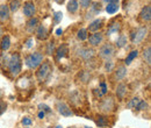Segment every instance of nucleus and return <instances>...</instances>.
Wrapping results in <instances>:
<instances>
[{"label":"nucleus","mask_w":151,"mask_h":128,"mask_svg":"<svg viewBox=\"0 0 151 128\" xmlns=\"http://www.w3.org/2000/svg\"><path fill=\"white\" fill-rule=\"evenodd\" d=\"M7 68H8L9 72L13 77H17L18 74H20L21 70H22V61H21V57L18 53L13 54L9 57V62H8Z\"/></svg>","instance_id":"obj_1"},{"label":"nucleus","mask_w":151,"mask_h":128,"mask_svg":"<svg viewBox=\"0 0 151 128\" xmlns=\"http://www.w3.org/2000/svg\"><path fill=\"white\" fill-rule=\"evenodd\" d=\"M43 59H44V56L42 55L40 51H35V53H32L30 55L26 57L24 63L29 69H36L41 65Z\"/></svg>","instance_id":"obj_2"},{"label":"nucleus","mask_w":151,"mask_h":128,"mask_svg":"<svg viewBox=\"0 0 151 128\" xmlns=\"http://www.w3.org/2000/svg\"><path fill=\"white\" fill-rule=\"evenodd\" d=\"M52 71V68H51V64L50 62L45 61V62H42L41 65L38 67L37 71H36V78H37L38 82H44Z\"/></svg>","instance_id":"obj_3"},{"label":"nucleus","mask_w":151,"mask_h":128,"mask_svg":"<svg viewBox=\"0 0 151 128\" xmlns=\"http://www.w3.org/2000/svg\"><path fill=\"white\" fill-rule=\"evenodd\" d=\"M99 55L101 56L102 58L109 59L111 57H113L115 55V47L112 43H106V44L101 46V48L99 50Z\"/></svg>","instance_id":"obj_4"},{"label":"nucleus","mask_w":151,"mask_h":128,"mask_svg":"<svg viewBox=\"0 0 151 128\" xmlns=\"http://www.w3.org/2000/svg\"><path fill=\"white\" fill-rule=\"evenodd\" d=\"M56 108L58 111V113L62 114L63 116H71V115H73V112L71 110V107L65 101L58 100L56 103Z\"/></svg>","instance_id":"obj_5"},{"label":"nucleus","mask_w":151,"mask_h":128,"mask_svg":"<svg viewBox=\"0 0 151 128\" xmlns=\"http://www.w3.org/2000/svg\"><path fill=\"white\" fill-rule=\"evenodd\" d=\"M115 107V101L112 97H108V98H104L100 103V110L102 111L104 113H109L112 112Z\"/></svg>","instance_id":"obj_6"},{"label":"nucleus","mask_w":151,"mask_h":128,"mask_svg":"<svg viewBox=\"0 0 151 128\" xmlns=\"http://www.w3.org/2000/svg\"><path fill=\"white\" fill-rule=\"evenodd\" d=\"M147 33H148V28L147 27H141L138 28L132 36V41L134 43H139L144 40V37L147 36Z\"/></svg>","instance_id":"obj_7"},{"label":"nucleus","mask_w":151,"mask_h":128,"mask_svg":"<svg viewBox=\"0 0 151 128\" xmlns=\"http://www.w3.org/2000/svg\"><path fill=\"white\" fill-rule=\"evenodd\" d=\"M35 12H36V7H35L34 2L28 1V2L24 4V6H23V14H24L27 18H29V19L33 18V17L35 15Z\"/></svg>","instance_id":"obj_8"},{"label":"nucleus","mask_w":151,"mask_h":128,"mask_svg":"<svg viewBox=\"0 0 151 128\" xmlns=\"http://www.w3.org/2000/svg\"><path fill=\"white\" fill-rule=\"evenodd\" d=\"M87 38H88V42H90V44H91L92 47H98V46H100L101 42L104 41V35H102L101 33L96 32V33L92 34L91 36L87 37Z\"/></svg>","instance_id":"obj_9"},{"label":"nucleus","mask_w":151,"mask_h":128,"mask_svg":"<svg viewBox=\"0 0 151 128\" xmlns=\"http://www.w3.org/2000/svg\"><path fill=\"white\" fill-rule=\"evenodd\" d=\"M36 36L40 41H45L48 36H49V32H48V28L43 25L38 26L37 27V30H36Z\"/></svg>","instance_id":"obj_10"},{"label":"nucleus","mask_w":151,"mask_h":128,"mask_svg":"<svg viewBox=\"0 0 151 128\" xmlns=\"http://www.w3.org/2000/svg\"><path fill=\"white\" fill-rule=\"evenodd\" d=\"M69 55V47L68 44L63 43L62 46H59L56 50V56L57 59H60V58H64V57H68Z\"/></svg>","instance_id":"obj_11"},{"label":"nucleus","mask_w":151,"mask_h":128,"mask_svg":"<svg viewBox=\"0 0 151 128\" xmlns=\"http://www.w3.org/2000/svg\"><path fill=\"white\" fill-rule=\"evenodd\" d=\"M102 26H104V19H95V20H93V21L90 23L87 30L93 32V33H96Z\"/></svg>","instance_id":"obj_12"},{"label":"nucleus","mask_w":151,"mask_h":128,"mask_svg":"<svg viewBox=\"0 0 151 128\" xmlns=\"http://www.w3.org/2000/svg\"><path fill=\"white\" fill-rule=\"evenodd\" d=\"M139 17L141 19L143 20V21H145V22H149L151 20V7L150 5H147V6H144L143 8H142V11H141V13H139Z\"/></svg>","instance_id":"obj_13"},{"label":"nucleus","mask_w":151,"mask_h":128,"mask_svg":"<svg viewBox=\"0 0 151 128\" xmlns=\"http://www.w3.org/2000/svg\"><path fill=\"white\" fill-rule=\"evenodd\" d=\"M78 55L80 56L81 58H84V59H90L94 55V50L90 49V48H83V49L78 50Z\"/></svg>","instance_id":"obj_14"},{"label":"nucleus","mask_w":151,"mask_h":128,"mask_svg":"<svg viewBox=\"0 0 151 128\" xmlns=\"http://www.w3.org/2000/svg\"><path fill=\"white\" fill-rule=\"evenodd\" d=\"M9 19V8L6 5H0V21L6 22Z\"/></svg>","instance_id":"obj_15"},{"label":"nucleus","mask_w":151,"mask_h":128,"mask_svg":"<svg viewBox=\"0 0 151 128\" xmlns=\"http://www.w3.org/2000/svg\"><path fill=\"white\" fill-rule=\"evenodd\" d=\"M126 93H127V85L123 84V83H120L116 88V95L120 100H122L124 97H126Z\"/></svg>","instance_id":"obj_16"},{"label":"nucleus","mask_w":151,"mask_h":128,"mask_svg":"<svg viewBox=\"0 0 151 128\" xmlns=\"http://www.w3.org/2000/svg\"><path fill=\"white\" fill-rule=\"evenodd\" d=\"M127 74V68L124 65H120L117 67V69L115 70V78L117 80H122Z\"/></svg>","instance_id":"obj_17"},{"label":"nucleus","mask_w":151,"mask_h":128,"mask_svg":"<svg viewBox=\"0 0 151 128\" xmlns=\"http://www.w3.org/2000/svg\"><path fill=\"white\" fill-rule=\"evenodd\" d=\"M37 27H38V19L34 18V17L29 19V21H28V23H27V29H28V32L33 33Z\"/></svg>","instance_id":"obj_18"},{"label":"nucleus","mask_w":151,"mask_h":128,"mask_svg":"<svg viewBox=\"0 0 151 128\" xmlns=\"http://www.w3.org/2000/svg\"><path fill=\"white\" fill-rule=\"evenodd\" d=\"M66 8H68V11H69L71 14H75L76 12L78 11V8H79V4H78L77 0H70V1L68 2Z\"/></svg>","instance_id":"obj_19"},{"label":"nucleus","mask_w":151,"mask_h":128,"mask_svg":"<svg viewBox=\"0 0 151 128\" xmlns=\"http://www.w3.org/2000/svg\"><path fill=\"white\" fill-rule=\"evenodd\" d=\"M0 47H1V50L2 51H7L9 49V47H11V38H9L8 35H5V36L2 37Z\"/></svg>","instance_id":"obj_20"},{"label":"nucleus","mask_w":151,"mask_h":128,"mask_svg":"<svg viewBox=\"0 0 151 128\" xmlns=\"http://www.w3.org/2000/svg\"><path fill=\"white\" fill-rule=\"evenodd\" d=\"M120 29H121V25H120V23H112V25L109 26L108 30H107V35L111 36V35H113L115 33H119Z\"/></svg>","instance_id":"obj_21"},{"label":"nucleus","mask_w":151,"mask_h":128,"mask_svg":"<svg viewBox=\"0 0 151 128\" xmlns=\"http://www.w3.org/2000/svg\"><path fill=\"white\" fill-rule=\"evenodd\" d=\"M119 11V2H113V4H108L106 6V12L108 14H115Z\"/></svg>","instance_id":"obj_22"},{"label":"nucleus","mask_w":151,"mask_h":128,"mask_svg":"<svg viewBox=\"0 0 151 128\" xmlns=\"http://www.w3.org/2000/svg\"><path fill=\"white\" fill-rule=\"evenodd\" d=\"M138 56V51L137 50H132L130 53H129V55L127 56V58H126V61H124V63H126V65H129L130 63H132V61L136 58Z\"/></svg>","instance_id":"obj_23"},{"label":"nucleus","mask_w":151,"mask_h":128,"mask_svg":"<svg viewBox=\"0 0 151 128\" xmlns=\"http://www.w3.org/2000/svg\"><path fill=\"white\" fill-rule=\"evenodd\" d=\"M20 6H21V1L20 0H12L11 4H9V6H8V8H9L11 12L14 13V12H17L19 9Z\"/></svg>","instance_id":"obj_24"},{"label":"nucleus","mask_w":151,"mask_h":128,"mask_svg":"<svg viewBox=\"0 0 151 128\" xmlns=\"http://www.w3.org/2000/svg\"><path fill=\"white\" fill-rule=\"evenodd\" d=\"M143 58H144V61L147 62V64H151V48L150 46L149 47H147V49H144L143 50Z\"/></svg>","instance_id":"obj_25"},{"label":"nucleus","mask_w":151,"mask_h":128,"mask_svg":"<svg viewBox=\"0 0 151 128\" xmlns=\"http://www.w3.org/2000/svg\"><path fill=\"white\" fill-rule=\"evenodd\" d=\"M87 33H88V30L87 29H85V28H81V29H79L78 30V33H77V37H78V40H80V41H85V40H87Z\"/></svg>","instance_id":"obj_26"},{"label":"nucleus","mask_w":151,"mask_h":128,"mask_svg":"<svg viewBox=\"0 0 151 128\" xmlns=\"http://www.w3.org/2000/svg\"><path fill=\"white\" fill-rule=\"evenodd\" d=\"M126 44H127V36L121 35L120 37H117V40H116V47L117 48H123Z\"/></svg>","instance_id":"obj_27"},{"label":"nucleus","mask_w":151,"mask_h":128,"mask_svg":"<svg viewBox=\"0 0 151 128\" xmlns=\"http://www.w3.org/2000/svg\"><path fill=\"white\" fill-rule=\"evenodd\" d=\"M55 48H56L55 41H50V42L47 44V54H48V55H52V53L55 51Z\"/></svg>","instance_id":"obj_28"},{"label":"nucleus","mask_w":151,"mask_h":128,"mask_svg":"<svg viewBox=\"0 0 151 128\" xmlns=\"http://www.w3.org/2000/svg\"><path fill=\"white\" fill-rule=\"evenodd\" d=\"M137 111H144L148 108V103L145 101V100H139L138 101V104H137V106L135 107Z\"/></svg>","instance_id":"obj_29"},{"label":"nucleus","mask_w":151,"mask_h":128,"mask_svg":"<svg viewBox=\"0 0 151 128\" xmlns=\"http://www.w3.org/2000/svg\"><path fill=\"white\" fill-rule=\"evenodd\" d=\"M96 125H98L99 127H106V126H107V119H106L105 116H98Z\"/></svg>","instance_id":"obj_30"},{"label":"nucleus","mask_w":151,"mask_h":128,"mask_svg":"<svg viewBox=\"0 0 151 128\" xmlns=\"http://www.w3.org/2000/svg\"><path fill=\"white\" fill-rule=\"evenodd\" d=\"M139 100H141L139 98H134V99H132V100L127 104V107H128V108H135V107L137 106V104H138Z\"/></svg>","instance_id":"obj_31"},{"label":"nucleus","mask_w":151,"mask_h":128,"mask_svg":"<svg viewBox=\"0 0 151 128\" xmlns=\"http://www.w3.org/2000/svg\"><path fill=\"white\" fill-rule=\"evenodd\" d=\"M62 19H63V13L62 12H55V14H54V23L58 25L62 21Z\"/></svg>","instance_id":"obj_32"},{"label":"nucleus","mask_w":151,"mask_h":128,"mask_svg":"<svg viewBox=\"0 0 151 128\" xmlns=\"http://www.w3.org/2000/svg\"><path fill=\"white\" fill-rule=\"evenodd\" d=\"M92 9H93L94 14H99L101 12V4L100 2H94L93 6H92Z\"/></svg>","instance_id":"obj_33"},{"label":"nucleus","mask_w":151,"mask_h":128,"mask_svg":"<svg viewBox=\"0 0 151 128\" xmlns=\"http://www.w3.org/2000/svg\"><path fill=\"white\" fill-rule=\"evenodd\" d=\"M78 4H80V6H81L84 9H86V8H88V7L91 6L92 0H80V2H78Z\"/></svg>","instance_id":"obj_34"},{"label":"nucleus","mask_w":151,"mask_h":128,"mask_svg":"<svg viewBox=\"0 0 151 128\" xmlns=\"http://www.w3.org/2000/svg\"><path fill=\"white\" fill-rule=\"evenodd\" d=\"M113 67H114V63H113V61H107L106 63H105V68H106V71H112L113 70Z\"/></svg>","instance_id":"obj_35"},{"label":"nucleus","mask_w":151,"mask_h":128,"mask_svg":"<svg viewBox=\"0 0 151 128\" xmlns=\"http://www.w3.org/2000/svg\"><path fill=\"white\" fill-rule=\"evenodd\" d=\"M9 57H11V56L6 55V54H4V56H2V67H4V68H5V67H8Z\"/></svg>","instance_id":"obj_36"},{"label":"nucleus","mask_w":151,"mask_h":128,"mask_svg":"<svg viewBox=\"0 0 151 128\" xmlns=\"http://www.w3.org/2000/svg\"><path fill=\"white\" fill-rule=\"evenodd\" d=\"M6 108H7V104H6L4 100L0 99V115L6 111Z\"/></svg>","instance_id":"obj_37"},{"label":"nucleus","mask_w":151,"mask_h":128,"mask_svg":"<svg viewBox=\"0 0 151 128\" xmlns=\"http://www.w3.org/2000/svg\"><path fill=\"white\" fill-rule=\"evenodd\" d=\"M21 124H22L23 126H30V125L33 124V121H32V119H29V118H23L22 121H21Z\"/></svg>","instance_id":"obj_38"},{"label":"nucleus","mask_w":151,"mask_h":128,"mask_svg":"<svg viewBox=\"0 0 151 128\" xmlns=\"http://www.w3.org/2000/svg\"><path fill=\"white\" fill-rule=\"evenodd\" d=\"M38 108H41V111H43V112H51V108L45 104H40Z\"/></svg>","instance_id":"obj_39"},{"label":"nucleus","mask_w":151,"mask_h":128,"mask_svg":"<svg viewBox=\"0 0 151 128\" xmlns=\"http://www.w3.org/2000/svg\"><path fill=\"white\" fill-rule=\"evenodd\" d=\"M99 90H101V93H102V94H106V93H107V85H106V83L101 82V83H100V89H99Z\"/></svg>","instance_id":"obj_40"},{"label":"nucleus","mask_w":151,"mask_h":128,"mask_svg":"<svg viewBox=\"0 0 151 128\" xmlns=\"http://www.w3.org/2000/svg\"><path fill=\"white\" fill-rule=\"evenodd\" d=\"M33 42H34V40L33 38H28L27 41H26V47L29 49V48H32L33 47Z\"/></svg>","instance_id":"obj_41"},{"label":"nucleus","mask_w":151,"mask_h":128,"mask_svg":"<svg viewBox=\"0 0 151 128\" xmlns=\"http://www.w3.org/2000/svg\"><path fill=\"white\" fill-rule=\"evenodd\" d=\"M38 119H43L44 116H45V112H43V111H40L38 112Z\"/></svg>","instance_id":"obj_42"},{"label":"nucleus","mask_w":151,"mask_h":128,"mask_svg":"<svg viewBox=\"0 0 151 128\" xmlns=\"http://www.w3.org/2000/svg\"><path fill=\"white\" fill-rule=\"evenodd\" d=\"M63 34V29L62 28H57V30H56V35L57 36H60Z\"/></svg>","instance_id":"obj_43"},{"label":"nucleus","mask_w":151,"mask_h":128,"mask_svg":"<svg viewBox=\"0 0 151 128\" xmlns=\"http://www.w3.org/2000/svg\"><path fill=\"white\" fill-rule=\"evenodd\" d=\"M104 1H106L107 4H113V2H119V0H104Z\"/></svg>","instance_id":"obj_44"},{"label":"nucleus","mask_w":151,"mask_h":128,"mask_svg":"<svg viewBox=\"0 0 151 128\" xmlns=\"http://www.w3.org/2000/svg\"><path fill=\"white\" fill-rule=\"evenodd\" d=\"M54 1H56L57 4H59V5H62V4H63V2L65 1V0H54Z\"/></svg>","instance_id":"obj_45"},{"label":"nucleus","mask_w":151,"mask_h":128,"mask_svg":"<svg viewBox=\"0 0 151 128\" xmlns=\"http://www.w3.org/2000/svg\"><path fill=\"white\" fill-rule=\"evenodd\" d=\"M55 128H63V127H62V126H56Z\"/></svg>","instance_id":"obj_46"},{"label":"nucleus","mask_w":151,"mask_h":128,"mask_svg":"<svg viewBox=\"0 0 151 128\" xmlns=\"http://www.w3.org/2000/svg\"><path fill=\"white\" fill-rule=\"evenodd\" d=\"M1 95H2V92L0 91V99H1Z\"/></svg>","instance_id":"obj_47"},{"label":"nucleus","mask_w":151,"mask_h":128,"mask_svg":"<svg viewBox=\"0 0 151 128\" xmlns=\"http://www.w3.org/2000/svg\"><path fill=\"white\" fill-rule=\"evenodd\" d=\"M85 128H91V127H85Z\"/></svg>","instance_id":"obj_48"}]
</instances>
